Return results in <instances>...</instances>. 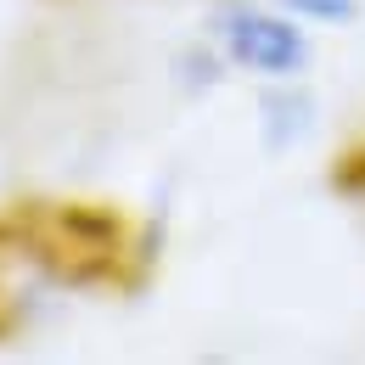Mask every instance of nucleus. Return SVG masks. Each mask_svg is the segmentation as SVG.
Returning a JSON list of instances; mask_svg holds the SVG:
<instances>
[{"label": "nucleus", "instance_id": "39448f33", "mask_svg": "<svg viewBox=\"0 0 365 365\" xmlns=\"http://www.w3.org/2000/svg\"><path fill=\"white\" fill-rule=\"evenodd\" d=\"M326 185H331L337 197H349V202H365V130L331 152V163H326Z\"/></svg>", "mask_w": 365, "mask_h": 365}, {"label": "nucleus", "instance_id": "f03ea898", "mask_svg": "<svg viewBox=\"0 0 365 365\" xmlns=\"http://www.w3.org/2000/svg\"><path fill=\"white\" fill-rule=\"evenodd\" d=\"M202 34L225 51L230 73L253 85L309 79L315 68V29H304L281 0H214Z\"/></svg>", "mask_w": 365, "mask_h": 365}, {"label": "nucleus", "instance_id": "20e7f679", "mask_svg": "<svg viewBox=\"0 0 365 365\" xmlns=\"http://www.w3.org/2000/svg\"><path fill=\"white\" fill-rule=\"evenodd\" d=\"M169 79H175V91H180L185 101H208L214 91H225L236 73H230L225 51L214 46L208 34H197V40H185V46L169 56Z\"/></svg>", "mask_w": 365, "mask_h": 365}, {"label": "nucleus", "instance_id": "423d86ee", "mask_svg": "<svg viewBox=\"0 0 365 365\" xmlns=\"http://www.w3.org/2000/svg\"><path fill=\"white\" fill-rule=\"evenodd\" d=\"M304 29H315V34H326V29H354L365 17V0H281Z\"/></svg>", "mask_w": 365, "mask_h": 365}, {"label": "nucleus", "instance_id": "f257e3e1", "mask_svg": "<svg viewBox=\"0 0 365 365\" xmlns=\"http://www.w3.org/2000/svg\"><path fill=\"white\" fill-rule=\"evenodd\" d=\"M163 264V220L107 197L0 202V343L29 337L68 298H135Z\"/></svg>", "mask_w": 365, "mask_h": 365}, {"label": "nucleus", "instance_id": "7ed1b4c3", "mask_svg": "<svg viewBox=\"0 0 365 365\" xmlns=\"http://www.w3.org/2000/svg\"><path fill=\"white\" fill-rule=\"evenodd\" d=\"M253 130H259V146H264L270 158L298 152V146L320 130V101H315V91H309V79L259 85V96H253Z\"/></svg>", "mask_w": 365, "mask_h": 365}]
</instances>
